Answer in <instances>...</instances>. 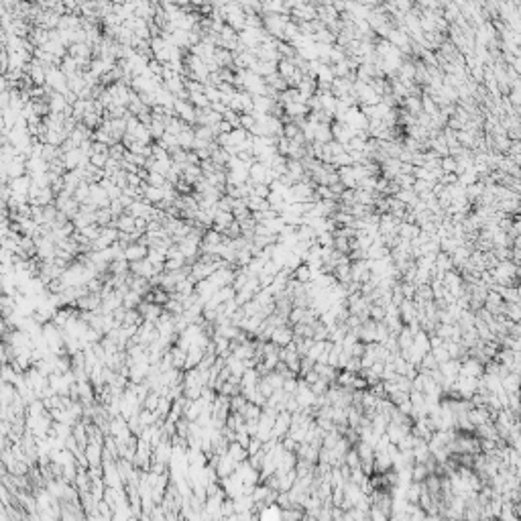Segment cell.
<instances>
[{"mask_svg": "<svg viewBox=\"0 0 521 521\" xmlns=\"http://www.w3.org/2000/svg\"><path fill=\"white\" fill-rule=\"evenodd\" d=\"M267 202H269V208L271 210H275L277 214H279V210L285 206V200H283V196L281 193H277V191H269V196H267Z\"/></svg>", "mask_w": 521, "mask_h": 521, "instance_id": "cell-43", "label": "cell"}, {"mask_svg": "<svg viewBox=\"0 0 521 521\" xmlns=\"http://www.w3.org/2000/svg\"><path fill=\"white\" fill-rule=\"evenodd\" d=\"M411 452H413V462H422V464L432 456L428 442L422 440V438H418V442H415V446L411 448Z\"/></svg>", "mask_w": 521, "mask_h": 521, "instance_id": "cell-18", "label": "cell"}, {"mask_svg": "<svg viewBox=\"0 0 521 521\" xmlns=\"http://www.w3.org/2000/svg\"><path fill=\"white\" fill-rule=\"evenodd\" d=\"M393 198H397L399 202H403L407 208H411V206L415 204V200H418V196H415V191H413L411 187H399V189L393 193Z\"/></svg>", "mask_w": 521, "mask_h": 521, "instance_id": "cell-29", "label": "cell"}, {"mask_svg": "<svg viewBox=\"0 0 521 521\" xmlns=\"http://www.w3.org/2000/svg\"><path fill=\"white\" fill-rule=\"evenodd\" d=\"M330 92H332L334 98H340V96L352 92V80H348V78H334L332 84H330Z\"/></svg>", "mask_w": 521, "mask_h": 521, "instance_id": "cell-16", "label": "cell"}, {"mask_svg": "<svg viewBox=\"0 0 521 521\" xmlns=\"http://www.w3.org/2000/svg\"><path fill=\"white\" fill-rule=\"evenodd\" d=\"M137 309H139L141 318H143V320H149V322H157V318L163 314V305L155 303V301H149V299H145V297H143V301L137 305Z\"/></svg>", "mask_w": 521, "mask_h": 521, "instance_id": "cell-8", "label": "cell"}, {"mask_svg": "<svg viewBox=\"0 0 521 521\" xmlns=\"http://www.w3.org/2000/svg\"><path fill=\"white\" fill-rule=\"evenodd\" d=\"M269 191H271V187H269L267 183H252V187H250V193H248V196L267 198V196H269Z\"/></svg>", "mask_w": 521, "mask_h": 521, "instance_id": "cell-48", "label": "cell"}, {"mask_svg": "<svg viewBox=\"0 0 521 521\" xmlns=\"http://www.w3.org/2000/svg\"><path fill=\"white\" fill-rule=\"evenodd\" d=\"M334 277H336V281L338 283H350L352 279H350V260H346V263H340V265H336L334 267Z\"/></svg>", "mask_w": 521, "mask_h": 521, "instance_id": "cell-30", "label": "cell"}, {"mask_svg": "<svg viewBox=\"0 0 521 521\" xmlns=\"http://www.w3.org/2000/svg\"><path fill=\"white\" fill-rule=\"evenodd\" d=\"M267 165L260 161H252L248 165V181L250 183H267ZM269 185V183H267Z\"/></svg>", "mask_w": 521, "mask_h": 521, "instance_id": "cell-13", "label": "cell"}, {"mask_svg": "<svg viewBox=\"0 0 521 521\" xmlns=\"http://www.w3.org/2000/svg\"><path fill=\"white\" fill-rule=\"evenodd\" d=\"M336 171H338V179L342 181V185H344V187H350V189H354V187H356V177H354V169H352V165L338 167Z\"/></svg>", "mask_w": 521, "mask_h": 521, "instance_id": "cell-22", "label": "cell"}, {"mask_svg": "<svg viewBox=\"0 0 521 521\" xmlns=\"http://www.w3.org/2000/svg\"><path fill=\"white\" fill-rule=\"evenodd\" d=\"M244 405H246V399L242 397V393H238V395H232V397H230V411L240 413V411L244 409Z\"/></svg>", "mask_w": 521, "mask_h": 521, "instance_id": "cell-50", "label": "cell"}, {"mask_svg": "<svg viewBox=\"0 0 521 521\" xmlns=\"http://www.w3.org/2000/svg\"><path fill=\"white\" fill-rule=\"evenodd\" d=\"M401 108L407 110L409 114H420L422 112V96H405Z\"/></svg>", "mask_w": 521, "mask_h": 521, "instance_id": "cell-25", "label": "cell"}, {"mask_svg": "<svg viewBox=\"0 0 521 521\" xmlns=\"http://www.w3.org/2000/svg\"><path fill=\"white\" fill-rule=\"evenodd\" d=\"M413 346L418 348V350H422L424 354H426V352H430V334H428L426 330H422V328H420L418 332L413 334Z\"/></svg>", "mask_w": 521, "mask_h": 521, "instance_id": "cell-26", "label": "cell"}, {"mask_svg": "<svg viewBox=\"0 0 521 521\" xmlns=\"http://www.w3.org/2000/svg\"><path fill=\"white\" fill-rule=\"evenodd\" d=\"M283 112L289 118H301V116L309 114V108H307V104H303V102H289V104H285V106H283Z\"/></svg>", "mask_w": 521, "mask_h": 521, "instance_id": "cell-17", "label": "cell"}, {"mask_svg": "<svg viewBox=\"0 0 521 521\" xmlns=\"http://www.w3.org/2000/svg\"><path fill=\"white\" fill-rule=\"evenodd\" d=\"M393 179H395V183H397L399 187H411L415 177H413L411 173H397Z\"/></svg>", "mask_w": 521, "mask_h": 521, "instance_id": "cell-51", "label": "cell"}, {"mask_svg": "<svg viewBox=\"0 0 521 521\" xmlns=\"http://www.w3.org/2000/svg\"><path fill=\"white\" fill-rule=\"evenodd\" d=\"M246 208L250 212H263L269 208V202L267 198H256V196H248L246 198Z\"/></svg>", "mask_w": 521, "mask_h": 521, "instance_id": "cell-32", "label": "cell"}, {"mask_svg": "<svg viewBox=\"0 0 521 521\" xmlns=\"http://www.w3.org/2000/svg\"><path fill=\"white\" fill-rule=\"evenodd\" d=\"M226 452L236 460V462H242V460H246L248 458V452H246V448L242 446V444H238L236 440H232V442H228V446H226Z\"/></svg>", "mask_w": 521, "mask_h": 521, "instance_id": "cell-28", "label": "cell"}, {"mask_svg": "<svg viewBox=\"0 0 521 521\" xmlns=\"http://www.w3.org/2000/svg\"><path fill=\"white\" fill-rule=\"evenodd\" d=\"M258 379H260L258 371H256L254 367H246V369H244V373L240 375V387H250V385H256V383H258Z\"/></svg>", "mask_w": 521, "mask_h": 521, "instance_id": "cell-33", "label": "cell"}, {"mask_svg": "<svg viewBox=\"0 0 521 521\" xmlns=\"http://www.w3.org/2000/svg\"><path fill=\"white\" fill-rule=\"evenodd\" d=\"M275 102H277V100H273V98H269V96H265V94L252 96V112L269 114V112L273 110V106H275Z\"/></svg>", "mask_w": 521, "mask_h": 521, "instance_id": "cell-14", "label": "cell"}, {"mask_svg": "<svg viewBox=\"0 0 521 521\" xmlns=\"http://www.w3.org/2000/svg\"><path fill=\"white\" fill-rule=\"evenodd\" d=\"M330 165H334V167L338 169V167L354 165V161H352V157H350V153H348V151H344V153H340V155H334L332 161H330Z\"/></svg>", "mask_w": 521, "mask_h": 521, "instance_id": "cell-42", "label": "cell"}, {"mask_svg": "<svg viewBox=\"0 0 521 521\" xmlns=\"http://www.w3.org/2000/svg\"><path fill=\"white\" fill-rule=\"evenodd\" d=\"M314 371H316L322 379H326L328 383H334V381H336V375H338V369H334L332 364H328V362H314Z\"/></svg>", "mask_w": 521, "mask_h": 521, "instance_id": "cell-20", "label": "cell"}, {"mask_svg": "<svg viewBox=\"0 0 521 521\" xmlns=\"http://www.w3.org/2000/svg\"><path fill=\"white\" fill-rule=\"evenodd\" d=\"M477 383H479V377H464V375H458V377L454 379L452 389H456L462 399H471V397L477 393Z\"/></svg>", "mask_w": 521, "mask_h": 521, "instance_id": "cell-3", "label": "cell"}, {"mask_svg": "<svg viewBox=\"0 0 521 521\" xmlns=\"http://www.w3.org/2000/svg\"><path fill=\"white\" fill-rule=\"evenodd\" d=\"M503 316L511 322H519L521 320V305L519 301H505L503 303Z\"/></svg>", "mask_w": 521, "mask_h": 521, "instance_id": "cell-23", "label": "cell"}, {"mask_svg": "<svg viewBox=\"0 0 521 521\" xmlns=\"http://www.w3.org/2000/svg\"><path fill=\"white\" fill-rule=\"evenodd\" d=\"M236 464H238V462H236L228 452L218 454V462H216V466H214V471H216L218 479H224V477L232 475V473H234V468H236Z\"/></svg>", "mask_w": 521, "mask_h": 521, "instance_id": "cell-10", "label": "cell"}, {"mask_svg": "<svg viewBox=\"0 0 521 521\" xmlns=\"http://www.w3.org/2000/svg\"><path fill=\"white\" fill-rule=\"evenodd\" d=\"M397 234L401 236V238H407V240H413V238H418V234H420V226L415 224V222H399V226H397Z\"/></svg>", "mask_w": 521, "mask_h": 521, "instance_id": "cell-21", "label": "cell"}, {"mask_svg": "<svg viewBox=\"0 0 521 521\" xmlns=\"http://www.w3.org/2000/svg\"><path fill=\"white\" fill-rule=\"evenodd\" d=\"M260 411H263V407H260V405H256V403H252V401H246V405H244V409L240 411V415L244 418V422H246V420H258V418H260Z\"/></svg>", "mask_w": 521, "mask_h": 521, "instance_id": "cell-34", "label": "cell"}, {"mask_svg": "<svg viewBox=\"0 0 521 521\" xmlns=\"http://www.w3.org/2000/svg\"><path fill=\"white\" fill-rule=\"evenodd\" d=\"M328 387H330V383H328L326 379H322V377H318L314 383L309 385V389L314 391L316 395H322V393H326V391H328Z\"/></svg>", "mask_w": 521, "mask_h": 521, "instance_id": "cell-49", "label": "cell"}, {"mask_svg": "<svg viewBox=\"0 0 521 521\" xmlns=\"http://www.w3.org/2000/svg\"><path fill=\"white\" fill-rule=\"evenodd\" d=\"M311 39H314V43H326V45H334V43H336V35L330 33L326 27L320 29V31H316L314 35H311Z\"/></svg>", "mask_w": 521, "mask_h": 521, "instance_id": "cell-39", "label": "cell"}, {"mask_svg": "<svg viewBox=\"0 0 521 521\" xmlns=\"http://www.w3.org/2000/svg\"><path fill=\"white\" fill-rule=\"evenodd\" d=\"M344 369L350 373H360V356H350L344 364Z\"/></svg>", "mask_w": 521, "mask_h": 521, "instance_id": "cell-54", "label": "cell"}, {"mask_svg": "<svg viewBox=\"0 0 521 521\" xmlns=\"http://www.w3.org/2000/svg\"><path fill=\"white\" fill-rule=\"evenodd\" d=\"M141 301H143V295L137 293V291H133V289H128V291L122 295V307H126V309H135Z\"/></svg>", "mask_w": 521, "mask_h": 521, "instance_id": "cell-37", "label": "cell"}, {"mask_svg": "<svg viewBox=\"0 0 521 521\" xmlns=\"http://www.w3.org/2000/svg\"><path fill=\"white\" fill-rule=\"evenodd\" d=\"M297 68H295V63L291 61V59H287V57H281L279 61H277V74L281 76V78H285V82L293 76V72H295Z\"/></svg>", "mask_w": 521, "mask_h": 521, "instance_id": "cell-31", "label": "cell"}, {"mask_svg": "<svg viewBox=\"0 0 521 521\" xmlns=\"http://www.w3.org/2000/svg\"><path fill=\"white\" fill-rule=\"evenodd\" d=\"M171 110H173L183 122H187V124H193V122H196V106H193L191 102H187V100H183V98H175Z\"/></svg>", "mask_w": 521, "mask_h": 521, "instance_id": "cell-5", "label": "cell"}, {"mask_svg": "<svg viewBox=\"0 0 521 521\" xmlns=\"http://www.w3.org/2000/svg\"><path fill=\"white\" fill-rule=\"evenodd\" d=\"M501 385L507 393H517V385H519V373H507L501 379Z\"/></svg>", "mask_w": 521, "mask_h": 521, "instance_id": "cell-38", "label": "cell"}, {"mask_svg": "<svg viewBox=\"0 0 521 521\" xmlns=\"http://www.w3.org/2000/svg\"><path fill=\"white\" fill-rule=\"evenodd\" d=\"M100 230H102V226L98 224V222H92V224H88V226H84V228H80L78 232L82 234V236H86L88 240H94V238H98V234H100Z\"/></svg>", "mask_w": 521, "mask_h": 521, "instance_id": "cell-44", "label": "cell"}, {"mask_svg": "<svg viewBox=\"0 0 521 521\" xmlns=\"http://www.w3.org/2000/svg\"><path fill=\"white\" fill-rule=\"evenodd\" d=\"M293 279H297L299 283H309L311 279H314V275H311V269H309L305 263H301V265L293 271Z\"/></svg>", "mask_w": 521, "mask_h": 521, "instance_id": "cell-40", "label": "cell"}, {"mask_svg": "<svg viewBox=\"0 0 521 521\" xmlns=\"http://www.w3.org/2000/svg\"><path fill=\"white\" fill-rule=\"evenodd\" d=\"M430 352H432V356L436 358V362L440 364V362H444V360H448L450 358V354H448V350H446V346H444V342L440 344V346H434V348H430Z\"/></svg>", "mask_w": 521, "mask_h": 521, "instance_id": "cell-47", "label": "cell"}, {"mask_svg": "<svg viewBox=\"0 0 521 521\" xmlns=\"http://www.w3.org/2000/svg\"><path fill=\"white\" fill-rule=\"evenodd\" d=\"M128 271H131L133 275H139V277H145V279H151V277H155L157 273H161L147 256H145V258H139V260H133L131 267H128Z\"/></svg>", "mask_w": 521, "mask_h": 521, "instance_id": "cell-7", "label": "cell"}, {"mask_svg": "<svg viewBox=\"0 0 521 521\" xmlns=\"http://www.w3.org/2000/svg\"><path fill=\"white\" fill-rule=\"evenodd\" d=\"M297 90H299V94L307 100L309 96H314L316 92H318V82H316V78H311V76H303V80L297 84Z\"/></svg>", "mask_w": 521, "mask_h": 521, "instance_id": "cell-19", "label": "cell"}, {"mask_svg": "<svg viewBox=\"0 0 521 521\" xmlns=\"http://www.w3.org/2000/svg\"><path fill=\"white\" fill-rule=\"evenodd\" d=\"M332 141V128L328 122H318L316 124V133H314V143H330Z\"/></svg>", "mask_w": 521, "mask_h": 521, "instance_id": "cell-24", "label": "cell"}, {"mask_svg": "<svg viewBox=\"0 0 521 521\" xmlns=\"http://www.w3.org/2000/svg\"><path fill=\"white\" fill-rule=\"evenodd\" d=\"M254 122H256V118H254V114H252V112H244V114H240V126H242L244 131H250V128L254 126Z\"/></svg>", "mask_w": 521, "mask_h": 521, "instance_id": "cell-53", "label": "cell"}, {"mask_svg": "<svg viewBox=\"0 0 521 521\" xmlns=\"http://www.w3.org/2000/svg\"><path fill=\"white\" fill-rule=\"evenodd\" d=\"M147 250H149V246L139 238V240H135V242L124 244V258L128 260V263H133V260L145 258V256H147Z\"/></svg>", "mask_w": 521, "mask_h": 521, "instance_id": "cell-11", "label": "cell"}, {"mask_svg": "<svg viewBox=\"0 0 521 521\" xmlns=\"http://www.w3.org/2000/svg\"><path fill=\"white\" fill-rule=\"evenodd\" d=\"M485 373V364L475 358V356H464L460 360V373L458 375H464V377H483Z\"/></svg>", "mask_w": 521, "mask_h": 521, "instance_id": "cell-6", "label": "cell"}, {"mask_svg": "<svg viewBox=\"0 0 521 521\" xmlns=\"http://www.w3.org/2000/svg\"><path fill=\"white\" fill-rule=\"evenodd\" d=\"M289 424H291V413L287 409H279L277 415H275L273 428H271V438L273 440H281L289 432Z\"/></svg>", "mask_w": 521, "mask_h": 521, "instance_id": "cell-4", "label": "cell"}, {"mask_svg": "<svg viewBox=\"0 0 521 521\" xmlns=\"http://www.w3.org/2000/svg\"><path fill=\"white\" fill-rule=\"evenodd\" d=\"M295 236H297V240H303V242L316 240V232H314V228H311L309 224H299V226H295Z\"/></svg>", "mask_w": 521, "mask_h": 521, "instance_id": "cell-35", "label": "cell"}, {"mask_svg": "<svg viewBox=\"0 0 521 521\" xmlns=\"http://www.w3.org/2000/svg\"><path fill=\"white\" fill-rule=\"evenodd\" d=\"M114 226H116L120 232H133V230H135V216H131L128 212H122L120 216H116Z\"/></svg>", "mask_w": 521, "mask_h": 521, "instance_id": "cell-27", "label": "cell"}, {"mask_svg": "<svg viewBox=\"0 0 521 521\" xmlns=\"http://www.w3.org/2000/svg\"><path fill=\"white\" fill-rule=\"evenodd\" d=\"M287 395H295V391H297V377H287V379H283V387H281Z\"/></svg>", "mask_w": 521, "mask_h": 521, "instance_id": "cell-52", "label": "cell"}, {"mask_svg": "<svg viewBox=\"0 0 521 521\" xmlns=\"http://www.w3.org/2000/svg\"><path fill=\"white\" fill-rule=\"evenodd\" d=\"M289 21V15H277V13H269V15H263V29L275 37V39H281L283 37V29Z\"/></svg>", "mask_w": 521, "mask_h": 521, "instance_id": "cell-1", "label": "cell"}, {"mask_svg": "<svg viewBox=\"0 0 521 521\" xmlns=\"http://www.w3.org/2000/svg\"><path fill=\"white\" fill-rule=\"evenodd\" d=\"M344 464H346L348 468H356V466H360L358 452H356V448H354V446H350V448L346 450V454H344Z\"/></svg>", "mask_w": 521, "mask_h": 521, "instance_id": "cell-45", "label": "cell"}, {"mask_svg": "<svg viewBox=\"0 0 521 521\" xmlns=\"http://www.w3.org/2000/svg\"><path fill=\"white\" fill-rule=\"evenodd\" d=\"M438 371L444 375V379L454 381L458 377V373H460V360L458 358H448V360L438 364Z\"/></svg>", "mask_w": 521, "mask_h": 521, "instance_id": "cell-15", "label": "cell"}, {"mask_svg": "<svg viewBox=\"0 0 521 521\" xmlns=\"http://www.w3.org/2000/svg\"><path fill=\"white\" fill-rule=\"evenodd\" d=\"M397 307H399V318H401L403 326L411 324V322H418V307H415L413 299H403Z\"/></svg>", "mask_w": 521, "mask_h": 521, "instance_id": "cell-12", "label": "cell"}, {"mask_svg": "<svg viewBox=\"0 0 521 521\" xmlns=\"http://www.w3.org/2000/svg\"><path fill=\"white\" fill-rule=\"evenodd\" d=\"M275 346H287L291 340H293V328L291 324H281V326H275L273 332H271V338H269Z\"/></svg>", "mask_w": 521, "mask_h": 521, "instance_id": "cell-9", "label": "cell"}, {"mask_svg": "<svg viewBox=\"0 0 521 521\" xmlns=\"http://www.w3.org/2000/svg\"><path fill=\"white\" fill-rule=\"evenodd\" d=\"M440 169L444 173H456V159L452 155H446V157L440 159Z\"/></svg>", "mask_w": 521, "mask_h": 521, "instance_id": "cell-46", "label": "cell"}, {"mask_svg": "<svg viewBox=\"0 0 521 521\" xmlns=\"http://www.w3.org/2000/svg\"><path fill=\"white\" fill-rule=\"evenodd\" d=\"M265 84H267L269 88H273L275 92H283L285 88H289V86H287V82H285V78H281L277 72H275V74H271V76H267V78H265Z\"/></svg>", "mask_w": 521, "mask_h": 521, "instance_id": "cell-36", "label": "cell"}, {"mask_svg": "<svg viewBox=\"0 0 521 521\" xmlns=\"http://www.w3.org/2000/svg\"><path fill=\"white\" fill-rule=\"evenodd\" d=\"M234 473L240 477V481L244 483V487H254L256 483H260V475H258V471H256V468H254V466L248 462V458L236 464Z\"/></svg>", "mask_w": 521, "mask_h": 521, "instance_id": "cell-2", "label": "cell"}, {"mask_svg": "<svg viewBox=\"0 0 521 521\" xmlns=\"http://www.w3.org/2000/svg\"><path fill=\"white\" fill-rule=\"evenodd\" d=\"M185 265V258H165V271H173V269H181Z\"/></svg>", "mask_w": 521, "mask_h": 521, "instance_id": "cell-55", "label": "cell"}, {"mask_svg": "<svg viewBox=\"0 0 521 521\" xmlns=\"http://www.w3.org/2000/svg\"><path fill=\"white\" fill-rule=\"evenodd\" d=\"M260 224H265V228L271 232V234H279L281 232V228L285 226V222H283V218L277 214L275 218H269V220H265V222H260Z\"/></svg>", "mask_w": 521, "mask_h": 521, "instance_id": "cell-41", "label": "cell"}]
</instances>
